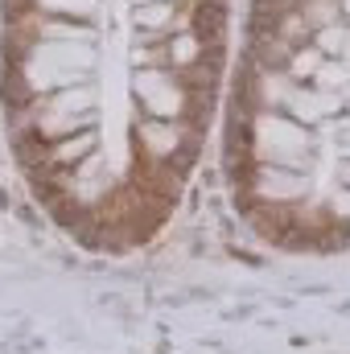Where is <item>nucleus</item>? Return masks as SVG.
<instances>
[{
  "instance_id": "nucleus-1",
  "label": "nucleus",
  "mask_w": 350,
  "mask_h": 354,
  "mask_svg": "<svg viewBox=\"0 0 350 354\" xmlns=\"http://www.w3.org/2000/svg\"><path fill=\"white\" fill-rule=\"evenodd\" d=\"M223 4L219 0H206V4H198L194 8V33H198V41H214L219 33H223Z\"/></svg>"
}]
</instances>
